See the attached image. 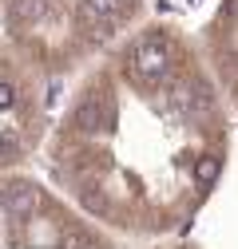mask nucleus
I'll use <instances>...</instances> for the list:
<instances>
[{
    "mask_svg": "<svg viewBox=\"0 0 238 249\" xmlns=\"http://www.w3.org/2000/svg\"><path fill=\"white\" fill-rule=\"evenodd\" d=\"M0 249H111V241L64 213L32 178H0Z\"/></svg>",
    "mask_w": 238,
    "mask_h": 249,
    "instance_id": "nucleus-1",
    "label": "nucleus"
},
{
    "mask_svg": "<svg viewBox=\"0 0 238 249\" xmlns=\"http://www.w3.org/2000/svg\"><path fill=\"white\" fill-rule=\"evenodd\" d=\"M119 4H123V0H83V4H79V16H83V20H107V16L119 12Z\"/></svg>",
    "mask_w": 238,
    "mask_h": 249,
    "instance_id": "nucleus-2",
    "label": "nucleus"
},
{
    "mask_svg": "<svg viewBox=\"0 0 238 249\" xmlns=\"http://www.w3.org/2000/svg\"><path fill=\"white\" fill-rule=\"evenodd\" d=\"M222 12H226V16H234V12H238V0H226V8H222Z\"/></svg>",
    "mask_w": 238,
    "mask_h": 249,
    "instance_id": "nucleus-3",
    "label": "nucleus"
}]
</instances>
